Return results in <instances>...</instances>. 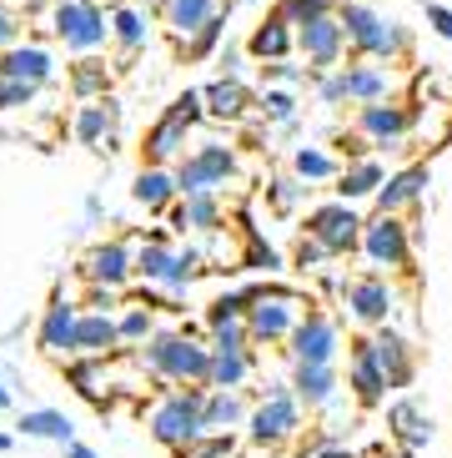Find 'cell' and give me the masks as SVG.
<instances>
[{
	"label": "cell",
	"instance_id": "cell-1",
	"mask_svg": "<svg viewBox=\"0 0 452 458\" xmlns=\"http://www.w3.org/2000/svg\"><path fill=\"white\" fill-rule=\"evenodd\" d=\"M337 21H342V30H347V51L367 55V61H398V55L407 51L402 26H392V21H387V15H377L372 5L347 0L342 11H337Z\"/></svg>",
	"mask_w": 452,
	"mask_h": 458
},
{
	"label": "cell",
	"instance_id": "cell-2",
	"mask_svg": "<svg viewBox=\"0 0 452 458\" xmlns=\"http://www.w3.org/2000/svg\"><path fill=\"white\" fill-rule=\"evenodd\" d=\"M206 116V106H201V91H181L172 101V106L161 111L156 122H151V131L141 136V157H146V166H166L181 157V147H187V131Z\"/></svg>",
	"mask_w": 452,
	"mask_h": 458
},
{
	"label": "cell",
	"instance_id": "cell-3",
	"mask_svg": "<svg viewBox=\"0 0 452 458\" xmlns=\"http://www.w3.org/2000/svg\"><path fill=\"white\" fill-rule=\"evenodd\" d=\"M51 30L66 41V51L91 55L111 41V15L96 5V0H61L51 15Z\"/></svg>",
	"mask_w": 452,
	"mask_h": 458
},
{
	"label": "cell",
	"instance_id": "cell-4",
	"mask_svg": "<svg viewBox=\"0 0 452 458\" xmlns=\"http://www.w3.org/2000/svg\"><path fill=\"white\" fill-rule=\"evenodd\" d=\"M417 111L398 96H382V101H362L357 106V136L372 141V147H402L407 131H413Z\"/></svg>",
	"mask_w": 452,
	"mask_h": 458
},
{
	"label": "cell",
	"instance_id": "cell-5",
	"mask_svg": "<svg viewBox=\"0 0 452 458\" xmlns=\"http://www.w3.org/2000/svg\"><path fill=\"white\" fill-rule=\"evenodd\" d=\"M306 237L322 247V252H352V247L362 242V216L352 212V202H322L306 212Z\"/></svg>",
	"mask_w": 452,
	"mask_h": 458
},
{
	"label": "cell",
	"instance_id": "cell-6",
	"mask_svg": "<svg viewBox=\"0 0 452 458\" xmlns=\"http://www.w3.org/2000/svg\"><path fill=\"white\" fill-rule=\"evenodd\" d=\"M297 51L306 55V66H312V71L342 66L347 30H342V21H337V11H322V15H306V21H297Z\"/></svg>",
	"mask_w": 452,
	"mask_h": 458
},
{
	"label": "cell",
	"instance_id": "cell-7",
	"mask_svg": "<svg viewBox=\"0 0 452 458\" xmlns=\"http://www.w3.org/2000/svg\"><path fill=\"white\" fill-rule=\"evenodd\" d=\"M231 172H237V157L226 141H197V151L181 157V166H176V187H181V197L187 191H216Z\"/></svg>",
	"mask_w": 452,
	"mask_h": 458
},
{
	"label": "cell",
	"instance_id": "cell-8",
	"mask_svg": "<svg viewBox=\"0 0 452 458\" xmlns=\"http://www.w3.org/2000/svg\"><path fill=\"white\" fill-rule=\"evenodd\" d=\"M362 252L377 267H407V222L398 212H377L372 222H362Z\"/></svg>",
	"mask_w": 452,
	"mask_h": 458
},
{
	"label": "cell",
	"instance_id": "cell-9",
	"mask_svg": "<svg viewBox=\"0 0 452 458\" xmlns=\"http://www.w3.org/2000/svg\"><path fill=\"white\" fill-rule=\"evenodd\" d=\"M0 76H11V81L30 86V91H46L55 81V55L36 41H11L0 46Z\"/></svg>",
	"mask_w": 452,
	"mask_h": 458
},
{
	"label": "cell",
	"instance_id": "cell-10",
	"mask_svg": "<svg viewBox=\"0 0 452 458\" xmlns=\"http://www.w3.org/2000/svg\"><path fill=\"white\" fill-rule=\"evenodd\" d=\"M151 363L166 377H212V352L197 348V343L181 337V333L156 337V343H151Z\"/></svg>",
	"mask_w": 452,
	"mask_h": 458
},
{
	"label": "cell",
	"instance_id": "cell-11",
	"mask_svg": "<svg viewBox=\"0 0 452 458\" xmlns=\"http://www.w3.org/2000/svg\"><path fill=\"white\" fill-rule=\"evenodd\" d=\"M297 327V297L287 293H256L247 302V333L262 337V343H277Z\"/></svg>",
	"mask_w": 452,
	"mask_h": 458
},
{
	"label": "cell",
	"instance_id": "cell-12",
	"mask_svg": "<svg viewBox=\"0 0 452 458\" xmlns=\"http://www.w3.org/2000/svg\"><path fill=\"white\" fill-rule=\"evenodd\" d=\"M131 272H136V277H146V283L187 287V283H191V272H197V257H176L172 247L161 242V237H151V242L131 257Z\"/></svg>",
	"mask_w": 452,
	"mask_h": 458
},
{
	"label": "cell",
	"instance_id": "cell-13",
	"mask_svg": "<svg viewBox=\"0 0 452 458\" xmlns=\"http://www.w3.org/2000/svg\"><path fill=\"white\" fill-rule=\"evenodd\" d=\"M342 86H347V101H382V96L398 91V76H392V61H367L357 55L352 66H342Z\"/></svg>",
	"mask_w": 452,
	"mask_h": 458
},
{
	"label": "cell",
	"instance_id": "cell-14",
	"mask_svg": "<svg viewBox=\"0 0 452 458\" xmlns=\"http://www.w3.org/2000/svg\"><path fill=\"white\" fill-rule=\"evenodd\" d=\"M201 106H206V116L212 122H241L247 116V106H252V91H247V81L241 76H216V81L201 86Z\"/></svg>",
	"mask_w": 452,
	"mask_h": 458
},
{
	"label": "cell",
	"instance_id": "cell-15",
	"mask_svg": "<svg viewBox=\"0 0 452 458\" xmlns=\"http://www.w3.org/2000/svg\"><path fill=\"white\" fill-rule=\"evenodd\" d=\"M247 51H252L262 66H266V61H287V55L297 51V26L281 11L262 15V21H256V30H252V41H247Z\"/></svg>",
	"mask_w": 452,
	"mask_h": 458
},
{
	"label": "cell",
	"instance_id": "cell-16",
	"mask_svg": "<svg viewBox=\"0 0 452 458\" xmlns=\"http://www.w3.org/2000/svg\"><path fill=\"white\" fill-rule=\"evenodd\" d=\"M216 11H222L216 0H156L161 26L172 30V36H181V41H187V36H197V30L206 26Z\"/></svg>",
	"mask_w": 452,
	"mask_h": 458
},
{
	"label": "cell",
	"instance_id": "cell-17",
	"mask_svg": "<svg viewBox=\"0 0 452 458\" xmlns=\"http://www.w3.org/2000/svg\"><path fill=\"white\" fill-rule=\"evenodd\" d=\"M423 191H427V166H402V172L382 176V187H377V212H402V207H413Z\"/></svg>",
	"mask_w": 452,
	"mask_h": 458
},
{
	"label": "cell",
	"instance_id": "cell-18",
	"mask_svg": "<svg viewBox=\"0 0 452 458\" xmlns=\"http://www.w3.org/2000/svg\"><path fill=\"white\" fill-rule=\"evenodd\" d=\"M131 197H136V207H146V212H166V207L181 197L176 172H166V166H141V176L131 182Z\"/></svg>",
	"mask_w": 452,
	"mask_h": 458
},
{
	"label": "cell",
	"instance_id": "cell-19",
	"mask_svg": "<svg viewBox=\"0 0 452 458\" xmlns=\"http://www.w3.org/2000/svg\"><path fill=\"white\" fill-rule=\"evenodd\" d=\"M382 162H372V157H352V162L337 172V197L342 202H357V197H377V187H382Z\"/></svg>",
	"mask_w": 452,
	"mask_h": 458
},
{
	"label": "cell",
	"instance_id": "cell-20",
	"mask_svg": "<svg viewBox=\"0 0 452 458\" xmlns=\"http://www.w3.org/2000/svg\"><path fill=\"white\" fill-rule=\"evenodd\" d=\"M332 352H337V327L327 318L297 323V363H332Z\"/></svg>",
	"mask_w": 452,
	"mask_h": 458
},
{
	"label": "cell",
	"instance_id": "cell-21",
	"mask_svg": "<svg viewBox=\"0 0 452 458\" xmlns=\"http://www.w3.org/2000/svg\"><path fill=\"white\" fill-rule=\"evenodd\" d=\"M86 277L101 287H121L126 277H131V252L121 242H101L91 257H86Z\"/></svg>",
	"mask_w": 452,
	"mask_h": 458
},
{
	"label": "cell",
	"instance_id": "cell-22",
	"mask_svg": "<svg viewBox=\"0 0 452 458\" xmlns=\"http://www.w3.org/2000/svg\"><path fill=\"white\" fill-rule=\"evenodd\" d=\"M111 122H116V111H111L106 96H96V101H80L76 122H71V136H76L80 147H101L111 136Z\"/></svg>",
	"mask_w": 452,
	"mask_h": 458
},
{
	"label": "cell",
	"instance_id": "cell-23",
	"mask_svg": "<svg viewBox=\"0 0 452 458\" xmlns=\"http://www.w3.org/2000/svg\"><path fill=\"white\" fill-rule=\"evenodd\" d=\"M201 423V408L197 398H172V403H161L156 413V438H166V444H181V438H191Z\"/></svg>",
	"mask_w": 452,
	"mask_h": 458
},
{
	"label": "cell",
	"instance_id": "cell-24",
	"mask_svg": "<svg viewBox=\"0 0 452 458\" xmlns=\"http://www.w3.org/2000/svg\"><path fill=\"white\" fill-rule=\"evenodd\" d=\"M111 41H116L121 61H131L136 51H146V15L136 5H116L111 11Z\"/></svg>",
	"mask_w": 452,
	"mask_h": 458
},
{
	"label": "cell",
	"instance_id": "cell-25",
	"mask_svg": "<svg viewBox=\"0 0 452 458\" xmlns=\"http://www.w3.org/2000/svg\"><path fill=\"white\" fill-rule=\"evenodd\" d=\"M66 81H71V96H76V101H96V96L111 91V66L106 61H96V51H91V55H80L76 66L66 71Z\"/></svg>",
	"mask_w": 452,
	"mask_h": 458
},
{
	"label": "cell",
	"instance_id": "cell-26",
	"mask_svg": "<svg viewBox=\"0 0 452 458\" xmlns=\"http://www.w3.org/2000/svg\"><path fill=\"white\" fill-rule=\"evenodd\" d=\"M347 308L357 312L362 323H382L387 312H392V293H387V283H377V277H362V283H352V293H347Z\"/></svg>",
	"mask_w": 452,
	"mask_h": 458
},
{
	"label": "cell",
	"instance_id": "cell-27",
	"mask_svg": "<svg viewBox=\"0 0 452 458\" xmlns=\"http://www.w3.org/2000/svg\"><path fill=\"white\" fill-rule=\"evenodd\" d=\"M352 388L372 403V398H382L387 388V373H382V358H377L372 343H357V352H352Z\"/></svg>",
	"mask_w": 452,
	"mask_h": 458
},
{
	"label": "cell",
	"instance_id": "cell-28",
	"mask_svg": "<svg viewBox=\"0 0 452 458\" xmlns=\"http://www.w3.org/2000/svg\"><path fill=\"white\" fill-rule=\"evenodd\" d=\"M216 222H222V207H216V197L212 191H187L181 197V207H176V227L181 232H212Z\"/></svg>",
	"mask_w": 452,
	"mask_h": 458
},
{
	"label": "cell",
	"instance_id": "cell-29",
	"mask_svg": "<svg viewBox=\"0 0 452 458\" xmlns=\"http://www.w3.org/2000/svg\"><path fill=\"white\" fill-rule=\"evenodd\" d=\"M116 323H111L106 312H86V318H76V337H71V348H80V352H101V348H111L116 343Z\"/></svg>",
	"mask_w": 452,
	"mask_h": 458
},
{
	"label": "cell",
	"instance_id": "cell-30",
	"mask_svg": "<svg viewBox=\"0 0 452 458\" xmlns=\"http://www.w3.org/2000/svg\"><path fill=\"white\" fill-rule=\"evenodd\" d=\"M292 172H297V182H327V176H337L342 166H337L332 151H322V147H297V151H292Z\"/></svg>",
	"mask_w": 452,
	"mask_h": 458
},
{
	"label": "cell",
	"instance_id": "cell-31",
	"mask_svg": "<svg viewBox=\"0 0 452 458\" xmlns=\"http://www.w3.org/2000/svg\"><path fill=\"white\" fill-rule=\"evenodd\" d=\"M71 337H76V312L66 308V302H55L51 312H46V323H40V348H71Z\"/></svg>",
	"mask_w": 452,
	"mask_h": 458
},
{
	"label": "cell",
	"instance_id": "cell-32",
	"mask_svg": "<svg viewBox=\"0 0 452 458\" xmlns=\"http://www.w3.org/2000/svg\"><path fill=\"white\" fill-rule=\"evenodd\" d=\"M297 428V408L292 398H272V403L256 413V438H281V433Z\"/></svg>",
	"mask_w": 452,
	"mask_h": 458
},
{
	"label": "cell",
	"instance_id": "cell-33",
	"mask_svg": "<svg viewBox=\"0 0 452 458\" xmlns=\"http://www.w3.org/2000/svg\"><path fill=\"white\" fill-rule=\"evenodd\" d=\"M222 36H226V15L216 11L212 21L197 30V36H187V55H191V61H206V55L216 51V41H222Z\"/></svg>",
	"mask_w": 452,
	"mask_h": 458
},
{
	"label": "cell",
	"instance_id": "cell-34",
	"mask_svg": "<svg viewBox=\"0 0 452 458\" xmlns=\"http://www.w3.org/2000/svg\"><path fill=\"white\" fill-rule=\"evenodd\" d=\"M297 388L306 398H327L332 393V363H297Z\"/></svg>",
	"mask_w": 452,
	"mask_h": 458
},
{
	"label": "cell",
	"instance_id": "cell-35",
	"mask_svg": "<svg viewBox=\"0 0 452 458\" xmlns=\"http://www.w3.org/2000/svg\"><path fill=\"white\" fill-rule=\"evenodd\" d=\"M241 373H247L241 348H216V358H212V377H216V383H222V388H231V383H241Z\"/></svg>",
	"mask_w": 452,
	"mask_h": 458
},
{
	"label": "cell",
	"instance_id": "cell-36",
	"mask_svg": "<svg viewBox=\"0 0 452 458\" xmlns=\"http://www.w3.org/2000/svg\"><path fill=\"white\" fill-rule=\"evenodd\" d=\"M256 111H262L266 122L287 126V122L297 116V96H292V91H262V101H256Z\"/></svg>",
	"mask_w": 452,
	"mask_h": 458
},
{
	"label": "cell",
	"instance_id": "cell-37",
	"mask_svg": "<svg viewBox=\"0 0 452 458\" xmlns=\"http://www.w3.org/2000/svg\"><path fill=\"white\" fill-rule=\"evenodd\" d=\"M372 348H377V358H382L387 377H407V348H402V337H377Z\"/></svg>",
	"mask_w": 452,
	"mask_h": 458
},
{
	"label": "cell",
	"instance_id": "cell-38",
	"mask_svg": "<svg viewBox=\"0 0 452 458\" xmlns=\"http://www.w3.org/2000/svg\"><path fill=\"white\" fill-rule=\"evenodd\" d=\"M26 433H36V438H71V423L61 413H26V423H21Z\"/></svg>",
	"mask_w": 452,
	"mask_h": 458
},
{
	"label": "cell",
	"instance_id": "cell-39",
	"mask_svg": "<svg viewBox=\"0 0 452 458\" xmlns=\"http://www.w3.org/2000/svg\"><path fill=\"white\" fill-rule=\"evenodd\" d=\"M281 15H287V21H306V15H322V11H337V0H281L277 5Z\"/></svg>",
	"mask_w": 452,
	"mask_h": 458
},
{
	"label": "cell",
	"instance_id": "cell-40",
	"mask_svg": "<svg viewBox=\"0 0 452 458\" xmlns=\"http://www.w3.org/2000/svg\"><path fill=\"white\" fill-rule=\"evenodd\" d=\"M30 101H36V91H30V86L11 81V76H0V111H21V106H30Z\"/></svg>",
	"mask_w": 452,
	"mask_h": 458
},
{
	"label": "cell",
	"instance_id": "cell-41",
	"mask_svg": "<svg viewBox=\"0 0 452 458\" xmlns=\"http://www.w3.org/2000/svg\"><path fill=\"white\" fill-rule=\"evenodd\" d=\"M116 333H121V337H146V333H151V312H146V308H131V312L116 323Z\"/></svg>",
	"mask_w": 452,
	"mask_h": 458
},
{
	"label": "cell",
	"instance_id": "cell-42",
	"mask_svg": "<svg viewBox=\"0 0 452 458\" xmlns=\"http://www.w3.org/2000/svg\"><path fill=\"white\" fill-rule=\"evenodd\" d=\"M322 101L327 106H337V101H347V86H342V66H332V71H322Z\"/></svg>",
	"mask_w": 452,
	"mask_h": 458
},
{
	"label": "cell",
	"instance_id": "cell-43",
	"mask_svg": "<svg viewBox=\"0 0 452 458\" xmlns=\"http://www.w3.org/2000/svg\"><path fill=\"white\" fill-rule=\"evenodd\" d=\"M297 182H287V176H281V182H272V187H266V197H272V207H277V212H292L297 207Z\"/></svg>",
	"mask_w": 452,
	"mask_h": 458
},
{
	"label": "cell",
	"instance_id": "cell-44",
	"mask_svg": "<svg viewBox=\"0 0 452 458\" xmlns=\"http://www.w3.org/2000/svg\"><path fill=\"white\" fill-rule=\"evenodd\" d=\"M427 26L438 30L442 41H452V11H448V5H438V0H432V5H427Z\"/></svg>",
	"mask_w": 452,
	"mask_h": 458
},
{
	"label": "cell",
	"instance_id": "cell-45",
	"mask_svg": "<svg viewBox=\"0 0 452 458\" xmlns=\"http://www.w3.org/2000/svg\"><path fill=\"white\" fill-rule=\"evenodd\" d=\"M392 418H398V423H402V433H407L413 444H417V438H423V428H417V423H423V418H417V408H407V403H402V408H398V413H392Z\"/></svg>",
	"mask_w": 452,
	"mask_h": 458
},
{
	"label": "cell",
	"instance_id": "cell-46",
	"mask_svg": "<svg viewBox=\"0 0 452 458\" xmlns=\"http://www.w3.org/2000/svg\"><path fill=\"white\" fill-rule=\"evenodd\" d=\"M206 418H212V423H231V418H237V403H231V398L222 393V398H216V403L206 408Z\"/></svg>",
	"mask_w": 452,
	"mask_h": 458
},
{
	"label": "cell",
	"instance_id": "cell-47",
	"mask_svg": "<svg viewBox=\"0 0 452 458\" xmlns=\"http://www.w3.org/2000/svg\"><path fill=\"white\" fill-rule=\"evenodd\" d=\"M11 41H15V15L0 5V46H11Z\"/></svg>",
	"mask_w": 452,
	"mask_h": 458
},
{
	"label": "cell",
	"instance_id": "cell-48",
	"mask_svg": "<svg viewBox=\"0 0 452 458\" xmlns=\"http://www.w3.org/2000/svg\"><path fill=\"white\" fill-rule=\"evenodd\" d=\"M71 458H96V454H91V448H80V444H76V448H71Z\"/></svg>",
	"mask_w": 452,
	"mask_h": 458
},
{
	"label": "cell",
	"instance_id": "cell-49",
	"mask_svg": "<svg viewBox=\"0 0 452 458\" xmlns=\"http://www.w3.org/2000/svg\"><path fill=\"white\" fill-rule=\"evenodd\" d=\"M5 403H11V393H5V383H0V408H5Z\"/></svg>",
	"mask_w": 452,
	"mask_h": 458
},
{
	"label": "cell",
	"instance_id": "cell-50",
	"mask_svg": "<svg viewBox=\"0 0 452 458\" xmlns=\"http://www.w3.org/2000/svg\"><path fill=\"white\" fill-rule=\"evenodd\" d=\"M0 448H5V438H0Z\"/></svg>",
	"mask_w": 452,
	"mask_h": 458
}]
</instances>
